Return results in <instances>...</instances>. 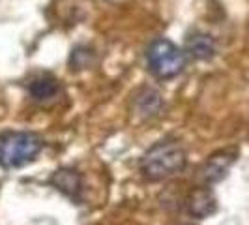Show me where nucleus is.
Listing matches in <instances>:
<instances>
[{
  "instance_id": "obj_1",
  "label": "nucleus",
  "mask_w": 249,
  "mask_h": 225,
  "mask_svg": "<svg viewBox=\"0 0 249 225\" xmlns=\"http://www.w3.org/2000/svg\"><path fill=\"white\" fill-rule=\"evenodd\" d=\"M186 152L182 145L173 139H165L150 147L141 158V173L148 180H165L186 167Z\"/></svg>"
},
{
  "instance_id": "obj_4",
  "label": "nucleus",
  "mask_w": 249,
  "mask_h": 225,
  "mask_svg": "<svg viewBox=\"0 0 249 225\" xmlns=\"http://www.w3.org/2000/svg\"><path fill=\"white\" fill-rule=\"evenodd\" d=\"M238 152L234 149L219 150L208 158V162L204 163V167L200 169V178L206 184H215L219 180H223L229 169L232 167V163L236 162Z\"/></svg>"
},
{
  "instance_id": "obj_2",
  "label": "nucleus",
  "mask_w": 249,
  "mask_h": 225,
  "mask_svg": "<svg viewBox=\"0 0 249 225\" xmlns=\"http://www.w3.org/2000/svg\"><path fill=\"white\" fill-rule=\"evenodd\" d=\"M43 141L32 131H6L0 135V167L17 169L34 162Z\"/></svg>"
},
{
  "instance_id": "obj_7",
  "label": "nucleus",
  "mask_w": 249,
  "mask_h": 225,
  "mask_svg": "<svg viewBox=\"0 0 249 225\" xmlns=\"http://www.w3.org/2000/svg\"><path fill=\"white\" fill-rule=\"evenodd\" d=\"M51 184L56 188V189H60L62 193H66L68 197H71V199H77V195H79V189H81V175L73 171V169H68V167H64V169H58L53 178H51Z\"/></svg>"
},
{
  "instance_id": "obj_9",
  "label": "nucleus",
  "mask_w": 249,
  "mask_h": 225,
  "mask_svg": "<svg viewBox=\"0 0 249 225\" xmlns=\"http://www.w3.org/2000/svg\"><path fill=\"white\" fill-rule=\"evenodd\" d=\"M30 94L37 101L54 98L58 94V83L49 75H41V77H37L30 83Z\"/></svg>"
},
{
  "instance_id": "obj_8",
  "label": "nucleus",
  "mask_w": 249,
  "mask_h": 225,
  "mask_svg": "<svg viewBox=\"0 0 249 225\" xmlns=\"http://www.w3.org/2000/svg\"><path fill=\"white\" fill-rule=\"evenodd\" d=\"M161 105H163L161 96L154 88H142L137 96H135V109L144 118L156 116L158 112L161 111Z\"/></svg>"
},
{
  "instance_id": "obj_5",
  "label": "nucleus",
  "mask_w": 249,
  "mask_h": 225,
  "mask_svg": "<svg viewBox=\"0 0 249 225\" xmlns=\"http://www.w3.org/2000/svg\"><path fill=\"white\" fill-rule=\"evenodd\" d=\"M215 197L208 188L195 189L187 199V212L195 218H206L215 212Z\"/></svg>"
},
{
  "instance_id": "obj_3",
  "label": "nucleus",
  "mask_w": 249,
  "mask_h": 225,
  "mask_svg": "<svg viewBox=\"0 0 249 225\" xmlns=\"http://www.w3.org/2000/svg\"><path fill=\"white\" fill-rule=\"evenodd\" d=\"M146 60H148L150 72L158 79H173L184 70L186 53L173 41L160 38L150 43L146 51Z\"/></svg>"
},
{
  "instance_id": "obj_6",
  "label": "nucleus",
  "mask_w": 249,
  "mask_h": 225,
  "mask_svg": "<svg viewBox=\"0 0 249 225\" xmlns=\"http://www.w3.org/2000/svg\"><path fill=\"white\" fill-rule=\"evenodd\" d=\"M186 51L197 60H208L212 58L217 51L215 45V39L210 34H204V32H195L187 38L186 41Z\"/></svg>"
}]
</instances>
